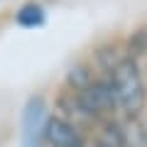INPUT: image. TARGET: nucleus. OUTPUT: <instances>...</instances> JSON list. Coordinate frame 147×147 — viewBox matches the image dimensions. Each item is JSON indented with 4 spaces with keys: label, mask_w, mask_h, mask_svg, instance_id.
I'll return each mask as SVG.
<instances>
[{
    "label": "nucleus",
    "mask_w": 147,
    "mask_h": 147,
    "mask_svg": "<svg viewBox=\"0 0 147 147\" xmlns=\"http://www.w3.org/2000/svg\"><path fill=\"white\" fill-rule=\"evenodd\" d=\"M142 66H145V74H147V57H145V61H142Z\"/></svg>",
    "instance_id": "9d476101"
},
{
    "label": "nucleus",
    "mask_w": 147,
    "mask_h": 147,
    "mask_svg": "<svg viewBox=\"0 0 147 147\" xmlns=\"http://www.w3.org/2000/svg\"><path fill=\"white\" fill-rule=\"evenodd\" d=\"M125 57V49H123V39L120 42H103L98 44V47L93 49V57H91V61H93V66L98 69V74H110L113 69L118 66V61Z\"/></svg>",
    "instance_id": "39448f33"
},
{
    "label": "nucleus",
    "mask_w": 147,
    "mask_h": 147,
    "mask_svg": "<svg viewBox=\"0 0 147 147\" xmlns=\"http://www.w3.org/2000/svg\"><path fill=\"white\" fill-rule=\"evenodd\" d=\"M15 25L22 30H39L47 25V7L37 0H27L15 10Z\"/></svg>",
    "instance_id": "0eeeda50"
},
{
    "label": "nucleus",
    "mask_w": 147,
    "mask_h": 147,
    "mask_svg": "<svg viewBox=\"0 0 147 147\" xmlns=\"http://www.w3.org/2000/svg\"><path fill=\"white\" fill-rule=\"evenodd\" d=\"M49 105L42 96H32L22 108V142L25 147H42L44 127L49 120Z\"/></svg>",
    "instance_id": "f03ea898"
},
{
    "label": "nucleus",
    "mask_w": 147,
    "mask_h": 147,
    "mask_svg": "<svg viewBox=\"0 0 147 147\" xmlns=\"http://www.w3.org/2000/svg\"><path fill=\"white\" fill-rule=\"evenodd\" d=\"M42 147H44V145H42Z\"/></svg>",
    "instance_id": "9b49d317"
},
{
    "label": "nucleus",
    "mask_w": 147,
    "mask_h": 147,
    "mask_svg": "<svg viewBox=\"0 0 147 147\" xmlns=\"http://www.w3.org/2000/svg\"><path fill=\"white\" fill-rule=\"evenodd\" d=\"M54 113H59V115H64L66 120L81 125L84 130H86V127H96V125H98V123H96V118L88 113V108L84 105L81 96L76 93V91L66 88V86L59 91L57 100H54Z\"/></svg>",
    "instance_id": "20e7f679"
},
{
    "label": "nucleus",
    "mask_w": 147,
    "mask_h": 147,
    "mask_svg": "<svg viewBox=\"0 0 147 147\" xmlns=\"http://www.w3.org/2000/svg\"><path fill=\"white\" fill-rule=\"evenodd\" d=\"M108 76L118 100V113L123 118H142L147 113V74L142 61L123 57Z\"/></svg>",
    "instance_id": "f257e3e1"
},
{
    "label": "nucleus",
    "mask_w": 147,
    "mask_h": 147,
    "mask_svg": "<svg viewBox=\"0 0 147 147\" xmlns=\"http://www.w3.org/2000/svg\"><path fill=\"white\" fill-rule=\"evenodd\" d=\"M98 76L100 74H98V69L93 66V61H76L74 66H69L66 76H64V86L79 93V91L88 88Z\"/></svg>",
    "instance_id": "423d86ee"
},
{
    "label": "nucleus",
    "mask_w": 147,
    "mask_h": 147,
    "mask_svg": "<svg viewBox=\"0 0 147 147\" xmlns=\"http://www.w3.org/2000/svg\"><path fill=\"white\" fill-rule=\"evenodd\" d=\"M142 123H145V132H147V113L142 115Z\"/></svg>",
    "instance_id": "1a4fd4ad"
},
{
    "label": "nucleus",
    "mask_w": 147,
    "mask_h": 147,
    "mask_svg": "<svg viewBox=\"0 0 147 147\" xmlns=\"http://www.w3.org/2000/svg\"><path fill=\"white\" fill-rule=\"evenodd\" d=\"M42 145L44 147H88V137H86L81 125H76V123L66 120L64 115L54 113L47 120Z\"/></svg>",
    "instance_id": "7ed1b4c3"
},
{
    "label": "nucleus",
    "mask_w": 147,
    "mask_h": 147,
    "mask_svg": "<svg viewBox=\"0 0 147 147\" xmlns=\"http://www.w3.org/2000/svg\"><path fill=\"white\" fill-rule=\"evenodd\" d=\"M123 49H125V57L145 61V57H147V25H140L135 30H130V34L123 39Z\"/></svg>",
    "instance_id": "6e6552de"
}]
</instances>
